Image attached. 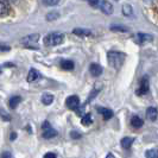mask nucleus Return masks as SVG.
Returning <instances> with one entry per match:
<instances>
[{
  "instance_id": "obj_16",
  "label": "nucleus",
  "mask_w": 158,
  "mask_h": 158,
  "mask_svg": "<svg viewBox=\"0 0 158 158\" xmlns=\"http://www.w3.org/2000/svg\"><path fill=\"white\" fill-rule=\"evenodd\" d=\"M54 101V95L52 94H49V93H44V94L42 95V102L44 103L45 106H49V105H51Z\"/></svg>"
},
{
  "instance_id": "obj_11",
  "label": "nucleus",
  "mask_w": 158,
  "mask_h": 158,
  "mask_svg": "<svg viewBox=\"0 0 158 158\" xmlns=\"http://www.w3.org/2000/svg\"><path fill=\"white\" fill-rule=\"evenodd\" d=\"M96 110L99 113H101V115L103 117L105 120H108V119H111L113 117V112L111 110H108V108H105V107H96Z\"/></svg>"
},
{
  "instance_id": "obj_9",
  "label": "nucleus",
  "mask_w": 158,
  "mask_h": 158,
  "mask_svg": "<svg viewBox=\"0 0 158 158\" xmlns=\"http://www.w3.org/2000/svg\"><path fill=\"white\" fill-rule=\"evenodd\" d=\"M40 77V73L38 70H36L35 68H31L29 70V74H27V82H35Z\"/></svg>"
},
{
  "instance_id": "obj_10",
  "label": "nucleus",
  "mask_w": 158,
  "mask_h": 158,
  "mask_svg": "<svg viewBox=\"0 0 158 158\" xmlns=\"http://www.w3.org/2000/svg\"><path fill=\"white\" fill-rule=\"evenodd\" d=\"M10 4L6 0H0V17L7 16L10 12Z\"/></svg>"
},
{
  "instance_id": "obj_19",
  "label": "nucleus",
  "mask_w": 158,
  "mask_h": 158,
  "mask_svg": "<svg viewBox=\"0 0 158 158\" xmlns=\"http://www.w3.org/2000/svg\"><path fill=\"white\" fill-rule=\"evenodd\" d=\"M81 123H82L83 126H89V125L93 123L92 114H90V113H87L86 115H83V117H82V120H81Z\"/></svg>"
},
{
  "instance_id": "obj_18",
  "label": "nucleus",
  "mask_w": 158,
  "mask_h": 158,
  "mask_svg": "<svg viewBox=\"0 0 158 158\" xmlns=\"http://www.w3.org/2000/svg\"><path fill=\"white\" fill-rule=\"evenodd\" d=\"M61 68L64 70H73L74 69V62L69 60H63L61 61Z\"/></svg>"
},
{
  "instance_id": "obj_22",
  "label": "nucleus",
  "mask_w": 158,
  "mask_h": 158,
  "mask_svg": "<svg viewBox=\"0 0 158 158\" xmlns=\"http://www.w3.org/2000/svg\"><path fill=\"white\" fill-rule=\"evenodd\" d=\"M58 17H60L58 12H55V11H52V12L48 13L47 16H45V18H47L48 22H52V20H56V19H57Z\"/></svg>"
},
{
  "instance_id": "obj_25",
  "label": "nucleus",
  "mask_w": 158,
  "mask_h": 158,
  "mask_svg": "<svg viewBox=\"0 0 158 158\" xmlns=\"http://www.w3.org/2000/svg\"><path fill=\"white\" fill-rule=\"evenodd\" d=\"M123 11H124V15H125V16H131V15H132V8H131L130 5H124Z\"/></svg>"
},
{
  "instance_id": "obj_20",
  "label": "nucleus",
  "mask_w": 158,
  "mask_h": 158,
  "mask_svg": "<svg viewBox=\"0 0 158 158\" xmlns=\"http://www.w3.org/2000/svg\"><path fill=\"white\" fill-rule=\"evenodd\" d=\"M131 125L135 128H139V127L143 126V120L139 117H132L131 119Z\"/></svg>"
},
{
  "instance_id": "obj_34",
  "label": "nucleus",
  "mask_w": 158,
  "mask_h": 158,
  "mask_svg": "<svg viewBox=\"0 0 158 158\" xmlns=\"http://www.w3.org/2000/svg\"><path fill=\"white\" fill-rule=\"evenodd\" d=\"M0 73H1V68H0Z\"/></svg>"
},
{
  "instance_id": "obj_30",
  "label": "nucleus",
  "mask_w": 158,
  "mask_h": 158,
  "mask_svg": "<svg viewBox=\"0 0 158 158\" xmlns=\"http://www.w3.org/2000/svg\"><path fill=\"white\" fill-rule=\"evenodd\" d=\"M10 50H11V48L8 45H0V52L1 51H10Z\"/></svg>"
},
{
  "instance_id": "obj_1",
  "label": "nucleus",
  "mask_w": 158,
  "mask_h": 158,
  "mask_svg": "<svg viewBox=\"0 0 158 158\" xmlns=\"http://www.w3.org/2000/svg\"><path fill=\"white\" fill-rule=\"evenodd\" d=\"M107 60H108V63L112 68L118 70L125 62V54L119 52V51H110L107 55Z\"/></svg>"
},
{
  "instance_id": "obj_2",
  "label": "nucleus",
  "mask_w": 158,
  "mask_h": 158,
  "mask_svg": "<svg viewBox=\"0 0 158 158\" xmlns=\"http://www.w3.org/2000/svg\"><path fill=\"white\" fill-rule=\"evenodd\" d=\"M64 40L63 33H60V32H52V33H49L44 37V44L47 47H56V45H60L62 44Z\"/></svg>"
},
{
  "instance_id": "obj_29",
  "label": "nucleus",
  "mask_w": 158,
  "mask_h": 158,
  "mask_svg": "<svg viewBox=\"0 0 158 158\" xmlns=\"http://www.w3.org/2000/svg\"><path fill=\"white\" fill-rule=\"evenodd\" d=\"M70 135H71V138H74V139H77V138H80L81 137V135L80 133H77L76 131H73L70 133Z\"/></svg>"
},
{
  "instance_id": "obj_17",
  "label": "nucleus",
  "mask_w": 158,
  "mask_h": 158,
  "mask_svg": "<svg viewBox=\"0 0 158 158\" xmlns=\"http://www.w3.org/2000/svg\"><path fill=\"white\" fill-rule=\"evenodd\" d=\"M73 33L74 35H77V36H82V37H87V36L92 35L90 30H87V29H74Z\"/></svg>"
},
{
  "instance_id": "obj_3",
  "label": "nucleus",
  "mask_w": 158,
  "mask_h": 158,
  "mask_svg": "<svg viewBox=\"0 0 158 158\" xmlns=\"http://www.w3.org/2000/svg\"><path fill=\"white\" fill-rule=\"evenodd\" d=\"M40 35L38 33H33V35H29L22 38V44L25 48L29 49H38V40H40Z\"/></svg>"
},
{
  "instance_id": "obj_13",
  "label": "nucleus",
  "mask_w": 158,
  "mask_h": 158,
  "mask_svg": "<svg viewBox=\"0 0 158 158\" xmlns=\"http://www.w3.org/2000/svg\"><path fill=\"white\" fill-rule=\"evenodd\" d=\"M157 115H158V112L155 107H149V108L146 110V117H148V119L151 120V121H155V120L157 119Z\"/></svg>"
},
{
  "instance_id": "obj_5",
  "label": "nucleus",
  "mask_w": 158,
  "mask_h": 158,
  "mask_svg": "<svg viewBox=\"0 0 158 158\" xmlns=\"http://www.w3.org/2000/svg\"><path fill=\"white\" fill-rule=\"evenodd\" d=\"M149 92V80L148 77H143L140 81V86L137 89V95H144Z\"/></svg>"
},
{
  "instance_id": "obj_21",
  "label": "nucleus",
  "mask_w": 158,
  "mask_h": 158,
  "mask_svg": "<svg viewBox=\"0 0 158 158\" xmlns=\"http://www.w3.org/2000/svg\"><path fill=\"white\" fill-rule=\"evenodd\" d=\"M146 158H158V149H151L145 152Z\"/></svg>"
},
{
  "instance_id": "obj_14",
  "label": "nucleus",
  "mask_w": 158,
  "mask_h": 158,
  "mask_svg": "<svg viewBox=\"0 0 158 158\" xmlns=\"http://www.w3.org/2000/svg\"><path fill=\"white\" fill-rule=\"evenodd\" d=\"M133 140H135V139L131 138V137H125V138H123V139H121V146H123V149L128 150V149L132 146Z\"/></svg>"
},
{
  "instance_id": "obj_27",
  "label": "nucleus",
  "mask_w": 158,
  "mask_h": 158,
  "mask_svg": "<svg viewBox=\"0 0 158 158\" xmlns=\"http://www.w3.org/2000/svg\"><path fill=\"white\" fill-rule=\"evenodd\" d=\"M0 158H13V156H12V153H11L10 151H4V152L1 153Z\"/></svg>"
},
{
  "instance_id": "obj_33",
  "label": "nucleus",
  "mask_w": 158,
  "mask_h": 158,
  "mask_svg": "<svg viewBox=\"0 0 158 158\" xmlns=\"http://www.w3.org/2000/svg\"><path fill=\"white\" fill-rule=\"evenodd\" d=\"M106 158H114V156H113V155H112V153H108V155H107V156H106Z\"/></svg>"
},
{
  "instance_id": "obj_26",
  "label": "nucleus",
  "mask_w": 158,
  "mask_h": 158,
  "mask_svg": "<svg viewBox=\"0 0 158 158\" xmlns=\"http://www.w3.org/2000/svg\"><path fill=\"white\" fill-rule=\"evenodd\" d=\"M0 115H1V118L4 119V120H6V121L11 120V117L7 114V112L4 111V110H0Z\"/></svg>"
},
{
  "instance_id": "obj_8",
  "label": "nucleus",
  "mask_w": 158,
  "mask_h": 158,
  "mask_svg": "<svg viewBox=\"0 0 158 158\" xmlns=\"http://www.w3.org/2000/svg\"><path fill=\"white\" fill-rule=\"evenodd\" d=\"M135 43H138V44H144L146 42L152 40V36L151 35H146V33H138V35H135Z\"/></svg>"
},
{
  "instance_id": "obj_32",
  "label": "nucleus",
  "mask_w": 158,
  "mask_h": 158,
  "mask_svg": "<svg viewBox=\"0 0 158 158\" xmlns=\"http://www.w3.org/2000/svg\"><path fill=\"white\" fill-rule=\"evenodd\" d=\"M16 138H17V133H16V132L11 133V135H10V139H11V140H15Z\"/></svg>"
},
{
  "instance_id": "obj_12",
  "label": "nucleus",
  "mask_w": 158,
  "mask_h": 158,
  "mask_svg": "<svg viewBox=\"0 0 158 158\" xmlns=\"http://www.w3.org/2000/svg\"><path fill=\"white\" fill-rule=\"evenodd\" d=\"M22 102V98L20 96H12L11 99H10V101H8V106H10V108H12V110H16L17 107H18V105Z\"/></svg>"
},
{
  "instance_id": "obj_6",
  "label": "nucleus",
  "mask_w": 158,
  "mask_h": 158,
  "mask_svg": "<svg viewBox=\"0 0 158 158\" xmlns=\"http://www.w3.org/2000/svg\"><path fill=\"white\" fill-rule=\"evenodd\" d=\"M99 8L105 15H112L113 13V5L110 1H99Z\"/></svg>"
},
{
  "instance_id": "obj_15",
  "label": "nucleus",
  "mask_w": 158,
  "mask_h": 158,
  "mask_svg": "<svg viewBox=\"0 0 158 158\" xmlns=\"http://www.w3.org/2000/svg\"><path fill=\"white\" fill-rule=\"evenodd\" d=\"M57 135V131L54 130L52 127H50V128H45L44 131H43V137L44 138H47V139H50V138H54Z\"/></svg>"
},
{
  "instance_id": "obj_7",
  "label": "nucleus",
  "mask_w": 158,
  "mask_h": 158,
  "mask_svg": "<svg viewBox=\"0 0 158 158\" xmlns=\"http://www.w3.org/2000/svg\"><path fill=\"white\" fill-rule=\"evenodd\" d=\"M103 71V68L100 65V64L98 63H92L90 65H89V73L93 75V76H100L101 74H102Z\"/></svg>"
},
{
  "instance_id": "obj_31",
  "label": "nucleus",
  "mask_w": 158,
  "mask_h": 158,
  "mask_svg": "<svg viewBox=\"0 0 158 158\" xmlns=\"http://www.w3.org/2000/svg\"><path fill=\"white\" fill-rule=\"evenodd\" d=\"M90 6H94V7H99V0L98 1H89L88 2Z\"/></svg>"
},
{
  "instance_id": "obj_24",
  "label": "nucleus",
  "mask_w": 158,
  "mask_h": 158,
  "mask_svg": "<svg viewBox=\"0 0 158 158\" xmlns=\"http://www.w3.org/2000/svg\"><path fill=\"white\" fill-rule=\"evenodd\" d=\"M111 30L112 31H123V32L127 31V29L125 27V26H118V25H112Z\"/></svg>"
},
{
  "instance_id": "obj_4",
  "label": "nucleus",
  "mask_w": 158,
  "mask_h": 158,
  "mask_svg": "<svg viewBox=\"0 0 158 158\" xmlns=\"http://www.w3.org/2000/svg\"><path fill=\"white\" fill-rule=\"evenodd\" d=\"M65 106L69 108V110H73V111H76L80 106V99L79 96L76 95H71V96H68L67 100H65Z\"/></svg>"
},
{
  "instance_id": "obj_28",
  "label": "nucleus",
  "mask_w": 158,
  "mask_h": 158,
  "mask_svg": "<svg viewBox=\"0 0 158 158\" xmlns=\"http://www.w3.org/2000/svg\"><path fill=\"white\" fill-rule=\"evenodd\" d=\"M44 158H57V156L54 152H48V153L44 155Z\"/></svg>"
},
{
  "instance_id": "obj_23",
  "label": "nucleus",
  "mask_w": 158,
  "mask_h": 158,
  "mask_svg": "<svg viewBox=\"0 0 158 158\" xmlns=\"http://www.w3.org/2000/svg\"><path fill=\"white\" fill-rule=\"evenodd\" d=\"M58 4H60L58 0H44L43 1V5H45V6H56Z\"/></svg>"
}]
</instances>
